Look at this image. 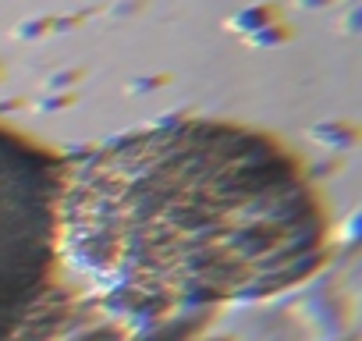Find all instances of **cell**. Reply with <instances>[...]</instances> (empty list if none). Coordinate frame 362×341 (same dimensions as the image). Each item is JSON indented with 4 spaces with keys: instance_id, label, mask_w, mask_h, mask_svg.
Instances as JSON below:
<instances>
[{
    "instance_id": "obj_1",
    "label": "cell",
    "mask_w": 362,
    "mask_h": 341,
    "mask_svg": "<svg viewBox=\"0 0 362 341\" xmlns=\"http://www.w3.org/2000/svg\"><path fill=\"white\" fill-rule=\"evenodd\" d=\"M75 260L139 302H252L302 284L327 217L274 139L174 121L96 153L71 189Z\"/></svg>"
}]
</instances>
